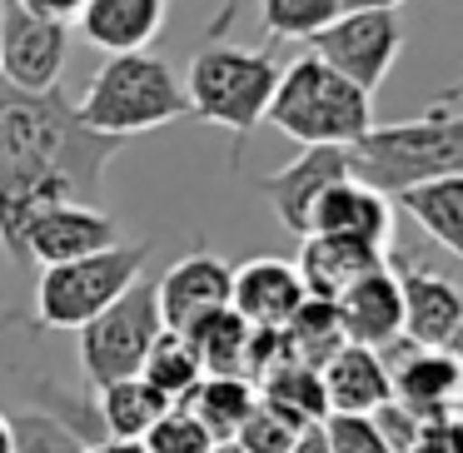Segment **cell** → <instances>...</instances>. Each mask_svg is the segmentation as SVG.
I'll return each instance as SVG.
<instances>
[{"instance_id":"40","label":"cell","mask_w":463,"mask_h":453,"mask_svg":"<svg viewBox=\"0 0 463 453\" xmlns=\"http://www.w3.org/2000/svg\"><path fill=\"white\" fill-rule=\"evenodd\" d=\"M214 453H240V448H234V443H214Z\"/></svg>"},{"instance_id":"19","label":"cell","mask_w":463,"mask_h":453,"mask_svg":"<svg viewBox=\"0 0 463 453\" xmlns=\"http://www.w3.org/2000/svg\"><path fill=\"white\" fill-rule=\"evenodd\" d=\"M324 403L329 413H349V419H369L379 403H389V363L373 349H354L344 344L329 363L319 369Z\"/></svg>"},{"instance_id":"17","label":"cell","mask_w":463,"mask_h":453,"mask_svg":"<svg viewBox=\"0 0 463 453\" xmlns=\"http://www.w3.org/2000/svg\"><path fill=\"white\" fill-rule=\"evenodd\" d=\"M304 304V284L294 274L289 260H250L230 274V309L240 314L250 329H274L294 319V309Z\"/></svg>"},{"instance_id":"4","label":"cell","mask_w":463,"mask_h":453,"mask_svg":"<svg viewBox=\"0 0 463 453\" xmlns=\"http://www.w3.org/2000/svg\"><path fill=\"white\" fill-rule=\"evenodd\" d=\"M75 115H80L85 130L130 145L135 135H150L160 125L184 120L190 100H184V85L170 71V61H160L150 51H135V55H110L95 71V80L85 85Z\"/></svg>"},{"instance_id":"31","label":"cell","mask_w":463,"mask_h":453,"mask_svg":"<svg viewBox=\"0 0 463 453\" xmlns=\"http://www.w3.org/2000/svg\"><path fill=\"white\" fill-rule=\"evenodd\" d=\"M319 429H324V443H329V453H389V448H383V439H379V429H373L369 419L329 413Z\"/></svg>"},{"instance_id":"18","label":"cell","mask_w":463,"mask_h":453,"mask_svg":"<svg viewBox=\"0 0 463 453\" xmlns=\"http://www.w3.org/2000/svg\"><path fill=\"white\" fill-rule=\"evenodd\" d=\"M170 0H85L80 5V35L105 55H135L150 51V41L165 31Z\"/></svg>"},{"instance_id":"37","label":"cell","mask_w":463,"mask_h":453,"mask_svg":"<svg viewBox=\"0 0 463 453\" xmlns=\"http://www.w3.org/2000/svg\"><path fill=\"white\" fill-rule=\"evenodd\" d=\"M85 453H145V443L140 439H100V443H90Z\"/></svg>"},{"instance_id":"14","label":"cell","mask_w":463,"mask_h":453,"mask_svg":"<svg viewBox=\"0 0 463 453\" xmlns=\"http://www.w3.org/2000/svg\"><path fill=\"white\" fill-rule=\"evenodd\" d=\"M334 319H339L344 344H354V349H373V354L393 349L403 339V309H399V279H393L389 264L354 279L334 299Z\"/></svg>"},{"instance_id":"10","label":"cell","mask_w":463,"mask_h":453,"mask_svg":"<svg viewBox=\"0 0 463 453\" xmlns=\"http://www.w3.org/2000/svg\"><path fill=\"white\" fill-rule=\"evenodd\" d=\"M71 61V25L41 21L15 0H0V80L25 95L61 90Z\"/></svg>"},{"instance_id":"24","label":"cell","mask_w":463,"mask_h":453,"mask_svg":"<svg viewBox=\"0 0 463 453\" xmlns=\"http://www.w3.org/2000/svg\"><path fill=\"white\" fill-rule=\"evenodd\" d=\"M254 403H260L254 383H244V379H210V373H204L180 409L190 413V419L200 423L214 443H234V433H240V423L254 413Z\"/></svg>"},{"instance_id":"39","label":"cell","mask_w":463,"mask_h":453,"mask_svg":"<svg viewBox=\"0 0 463 453\" xmlns=\"http://www.w3.org/2000/svg\"><path fill=\"white\" fill-rule=\"evenodd\" d=\"M0 453H11V413H0Z\"/></svg>"},{"instance_id":"25","label":"cell","mask_w":463,"mask_h":453,"mask_svg":"<svg viewBox=\"0 0 463 453\" xmlns=\"http://www.w3.org/2000/svg\"><path fill=\"white\" fill-rule=\"evenodd\" d=\"M170 403L150 389L145 379H120L95 389V419H100L105 439H145L155 423L165 419Z\"/></svg>"},{"instance_id":"29","label":"cell","mask_w":463,"mask_h":453,"mask_svg":"<svg viewBox=\"0 0 463 453\" xmlns=\"http://www.w3.org/2000/svg\"><path fill=\"white\" fill-rule=\"evenodd\" d=\"M304 429H294L284 413H274L269 403H254V413L240 423V433H234V448L240 453H289L294 439H299Z\"/></svg>"},{"instance_id":"2","label":"cell","mask_w":463,"mask_h":453,"mask_svg":"<svg viewBox=\"0 0 463 453\" xmlns=\"http://www.w3.org/2000/svg\"><path fill=\"white\" fill-rule=\"evenodd\" d=\"M349 160L354 180L379 190L383 200L413 190V184L463 175V95L449 90L413 120L369 125V135L349 150Z\"/></svg>"},{"instance_id":"13","label":"cell","mask_w":463,"mask_h":453,"mask_svg":"<svg viewBox=\"0 0 463 453\" xmlns=\"http://www.w3.org/2000/svg\"><path fill=\"white\" fill-rule=\"evenodd\" d=\"M115 244H120V224H115V214H105V204H55L25 234V260L55 269V264L105 254Z\"/></svg>"},{"instance_id":"3","label":"cell","mask_w":463,"mask_h":453,"mask_svg":"<svg viewBox=\"0 0 463 453\" xmlns=\"http://www.w3.org/2000/svg\"><path fill=\"white\" fill-rule=\"evenodd\" d=\"M264 120L299 150H354L373 125V95H364L314 55H299L294 65H279Z\"/></svg>"},{"instance_id":"35","label":"cell","mask_w":463,"mask_h":453,"mask_svg":"<svg viewBox=\"0 0 463 453\" xmlns=\"http://www.w3.org/2000/svg\"><path fill=\"white\" fill-rule=\"evenodd\" d=\"M403 0H339V15H359V11H393L399 15Z\"/></svg>"},{"instance_id":"38","label":"cell","mask_w":463,"mask_h":453,"mask_svg":"<svg viewBox=\"0 0 463 453\" xmlns=\"http://www.w3.org/2000/svg\"><path fill=\"white\" fill-rule=\"evenodd\" d=\"M289 453H329V443H324V429H304L299 439H294Z\"/></svg>"},{"instance_id":"1","label":"cell","mask_w":463,"mask_h":453,"mask_svg":"<svg viewBox=\"0 0 463 453\" xmlns=\"http://www.w3.org/2000/svg\"><path fill=\"white\" fill-rule=\"evenodd\" d=\"M120 140L85 130L61 90L25 95L0 80V175H61L80 204L105 200V170Z\"/></svg>"},{"instance_id":"6","label":"cell","mask_w":463,"mask_h":453,"mask_svg":"<svg viewBox=\"0 0 463 453\" xmlns=\"http://www.w3.org/2000/svg\"><path fill=\"white\" fill-rule=\"evenodd\" d=\"M145 260H150V244H125L120 240L105 254L41 269V284H35V324H41V329H85L95 314H105L135 279H140Z\"/></svg>"},{"instance_id":"22","label":"cell","mask_w":463,"mask_h":453,"mask_svg":"<svg viewBox=\"0 0 463 453\" xmlns=\"http://www.w3.org/2000/svg\"><path fill=\"white\" fill-rule=\"evenodd\" d=\"M184 339H190V349L200 354V369L210 373V379H244L250 383L254 329L234 309H220V314H210V319H200Z\"/></svg>"},{"instance_id":"12","label":"cell","mask_w":463,"mask_h":453,"mask_svg":"<svg viewBox=\"0 0 463 453\" xmlns=\"http://www.w3.org/2000/svg\"><path fill=\"white\" fill-rule=\"evenodd\" d=\"M304 234H324V240H344V244H359V250L389 254L393 250V204L349 175V180L329 184L314 200Z\"/></svg>"},{"instance_id":"23","label":"cell","mask_w":463,"mask_h":453,"mask_svg":"<svg viewBox=\"0 0 463 453\" xmlns=\"http://www.w3.org/2000/svg\"><path fill=\"white\" fill-rule=\"evenodd\" d=\"M254 393H260V403H269L274 413H284L294 429H319V423L329 419L319 369H304V363L279 359L260 383H254Z\"/></svg>"},{"instance_id":"8","label":"cell","mask_w":463,"mask_h":453,"mask_svg":"<svg viewBox=\"0 0 463 453\" xmlns=\"http://www.w3.org/2000/svg\"><path fill=\"white\" fill-rule=\"evenodd\" d=\"M309 55L324 61L334 75H344L349 85H359L364 95H373L389 80L393 61L403 55V25L393 11H359L339 15L334 25H324L309 41Z\"/></svg>"},{"instance_id":"21","label":"cell","mask_w":463,"mask_h":453,"mask_svg":"<svg viewBox=\"0 0 463 453\" xmlns=\"http://www.w3.org/2000/svg\"><path fill=\"white\" fill-rule=\"evenodd\" d=\"M399 204L443 254H463V175L413 184L399 194Z\"/></svg>"},{"instance_id":"9","label":"cell","mask_w":463,"mask_h":453,"mask_svg":"<svg viewBox=\"0 0 463 453\" xmlns=\"http://www.w3.org/2000/svg\"><path fill=\"white\" fill-rule=\"evenodd\" d=\"M383 264L399 279V309H403V339L409 349L453 354L463 339V294L449 269L413 264L409 254H383Z\"/></svg>"},{"instance_id":"15","label":"cell","mask_w":463,"mask_h":453,"mask_svg":"<svg viewBox=\"0 0 463 453\" xmlns=\"http://www.w3.org/2000/svg\"><path fill=\"white\" fill-rule=\"evenodd\" d=\"M349 175H354L349 150H299L289 165H284V170L264 175L260 190H264V200H269V210L279 214L284 230H289L294 240H304L314 200H319L329 184L349 180Z\"/></svg>"},{"instance_id":"30","label":"cell","mask_w":463,"mask_h":453,"mask_svg":"<svg viewBox=\"0 0 463 453\" xmlns=\"http://www.w3.org/2000/svg\"><path fill=\"white\" fill-rule=\"evenodd\" d=\"M140 443H145V453H214V439L180 409V403L165 409V419L155 423Z\"/></svg>"},{"instance_id":"27","label":"cell","mask_w":463,"mask_h":453,"mask_svg":"<svg viewBox=\"0 0 463 453\" xmlns=\"http://www.w3.org/2000/svg\"><path fill=\"white\" fill-rule=\"evenodd\" d=\"M135 379H145L175 409V403H184L194 393V383L204 379V369H200V354L190 349V339L165 329L160 339L150 344V354H145V363H140V373H135Z\"/></svg>"},{"instance_id":"33","label":"cell","mask_w":463,"mask_h":453,"mask_svg":"<svg viewBox=\"0 0 463 453\" xmlns=\"http://www.w3.org/2000/svg\"><path fill=\"white\" fill-rule=\"evenodd\" d=\"M409 453H458V419L453 423H423Z\"/></svg>"},{"instance_id":"7","label":"cell","mask_w":463,"mask_h":453,"mask_svg":"<svg viewBox=\"0 0 463 453\" xmlns=\"http://www.w3.org/2000/svg\"><path fill=\"white\" fill-rule=\"evenodd\" d=\"M165 334L160 309H155V284L135 279L105 314H95L80 329V369L90 389L135 379L150 354V344Z\"/></svg>"},{"instance_id":"16","label":"cell","mask_w":463,"mask_h":453,"mask_svg":"<svg viewBox=\"0 0 463 453\" xmlns=\"http://www.w3.org/2000/svg\"><path fill=\"white\" fill-rule=\"evenodd\" d=\"M458 389H463L458 354L403 349V359L389 369V399L403 403V409L423 423H453L458 419Z\"/></svg>"},{"instance_id":"28","label":"cell","mask_w":463,"mask_h":453,"mask_svg":"<svg viewBox=\"0 0 463 453\" xmlns=\"http://www.w3.org/2000/svg\"><path fill=\"white\" fill-rule=\"evenodd\" d=\"M260 21L269 41H314L339 21V0H260Z\"/></svg>"},{"instance_id":"26","label":"cell","mask_w":463,"mask_h":453,"mask_svg":"<svg viewBox=\"0 0 463 453\" xmlns=\"http://www.w3.org/2000/svg\"><path fill=\"white\" fill-rule=\"evenodd\" d=\"M339 349H344V334H339V319H334V304L324 299H304L294 309V319L279 329V354L289 363H304V369H324Z\"/></svg>"},{"instance_id":"32","label":"cell","mask_w":463,"mask_h":453,"mask_svg":"<svg viewBox=\"0 0 463 453\" xmlns=\"http://www.w3.org/2000/svg\"><path fill=\"white\" fill-rule=\"evenodd\" d=\"M369 423L379 429V439H383V448L389 453H409L413 448V439H419V429H423V419H413L403 403H379V409L369 413Z\"/></svg>"},{"instance_id":"20","label":"cell","mask_w":463,"mask_h":453,"mask_svg":"<svg viewBox=\"0 0 463 453\" xmlns=\"http://www.w3.org/2000/svg\"><path fill=\"white\" fill-rule=\"evenodd\" d=\"M379 264H383V254H373V250H359V244H344V240H324V234H304L294 274L304 284V299L334 304L354 279H364Z\"/></svg>"},{"instance_id":"5","label":"cell","mask_w":463,"mask_h":453,"mask_svg":"<svg viewBox=\"0 0 463 453\" xmlns=\"http://www.w3.org/2000/svg\"><path fill=\"white\" fill-rule=\"evenodd\" d=\"M184 100L190 115L234 135V165H240L250 135L264 125V110L279 85V61L269 51H244L230 41H210L184 71Z\"/></svg>"},{"instance_id":"36","label":"cell","mask_w":463,"mask_h":453,"mask_svg":"<svg viewBox=\"0 0 463 453\" xmlns=\"http://www.w3.org/2000/svg\"><path fill=\"white\" fill-rule=\"evenodd\" d=\"M234 15H240V0H224V5H220V15L210 21V41H224V31L234 25Z\"/></svg>"},{"instance_id":"34","label":"cell","mask_w":463,"mask_h":453,"mask_svg":"<svg viewBox=\"0 0 463 453\" xmlns=\"http://www.w3.org/2000/svg\"><path fill=\"white\" fill-rule=\"evenodd\" d=\"M21 11H31V15H41V21H55V25H71L75 15H80V5L85 0H15Z\"/></svg>"},{"instance_id":"11","label":"cell","mask_w":463,"mask_h":453,"mask_svg":"<svg viewBox=\"0 0 463 453\" xmlns=\"http://www.w3.org/2000/svg\"><path fill=\"white\" fill-rule=\"evenodd\" d=\"M230 274L234 264H224L220 254L194 250L184 254L180 264L155 279V309H160V324L170 334H190L200 319L230 309Z\"/></svg>"}]
</instances>
